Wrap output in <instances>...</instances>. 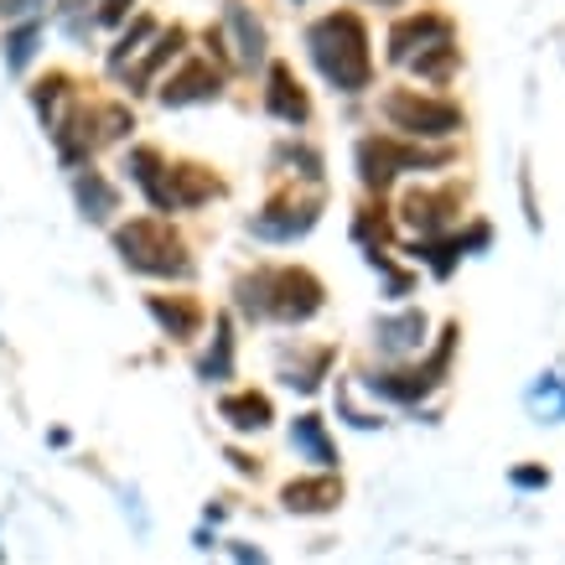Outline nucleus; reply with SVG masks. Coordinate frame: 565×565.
<instances>
[{"label": "nucleus", "mask_w": 565, "mask_h": 565, "mask_svg": "<svg viewBox=\"0 0 565 565\" xmlns=\"http://www.w3.org/2000/svg\"><path fill=\"white\" fill-rule=\"evenodd\" d=\"M307 47L332 88H343V94L369 88V73H374V63H369V32H363V21L353 17V11L322 17L307 32Z\"/></svg>", "instance_id": "f257e3e1"}, {"label": "nucleus", "mask_w": 565, "mask_h": 565, "mask_svg": "<svg viewBox=\"0 0 565 565\" xmlns=\"http://www.w3.org/2000/svg\"><path fill=\"white\" fill-rule=\"evenodd\" d=\"M115 249H120V259L140 275H192L188 249L177 244V234L167 223H156V218L125 223L120 234H115Z\"/></svg>", "instance_id": "f03ea898"}, {"label": "nucleus", "mask_w": 565, "mask_h": 565, "mask_svg": "<svg viewBox=\"0 0 565 565\" xmlns=\"http://www.w3.org/2000/svg\"><path fill=\"white\" fill-rule=\"evenodd\" d=\"M384 115H390L394 130H405V136H415V140H446L467 125V115L451 99H426V94H415V88L384 94Z\"/></svg>", "instance_id": "7ed1b4c3"}, {"label": "nucleus", "mask_w": 565, "mask_h": 565, "mask_svg": "<svg viewBox=\"0 0 565 565\" xmlns=\"http://www.w3.org/2000/svg\"><path fill=\"white\" fill-rule=\"evenodd\" d=\"M451 151H415V146H394V140H363L359 146V172L374 192H384L399 172H426V167H446Z\"/></svg>", "instance_id": "20e7f679"}, {"label": "nucleus", "mask_w": 565, "mask_h": 565, "mask_svg": "<svg viewBox=\"0 0 565 565\" xmlns=\"http://www.w3.org/2000/svg\"><path fill=\"white\" fill-rule=\"evenodd\" d=\"M265 296L280 322H307L322 311V280L311 270H265Z\"/></svg>", "instance_id": "39448f33"}, {"label": "nucleus", "mask_w": 565, "mask_h": 565, "mask_svg": "<svg viewBox=\"0 0 565 565\" xmlns=\"http://www.w3.org/2000/svg\"><path fill=\"white\" fill-rule=\"evenodd\" d=\"M451 42V21L436 17V11H415L390 32V57L394 63H415V52H430Z\"/></svg>", "instance_id": "423d86ee"}, {"label": "nucleus", "mask_w": 565, "mask_h": 565, "mask_svg": "<svg viewBox=\"0 0 565 565\" xmlns=\"http://www.w3.org/2000/svg\"><path fill=\"white\" fill-rule=\"evenodd\" d=\"M311 223H317V203H270L265 213H255L249 234H255V239H270V244H291L307 234Z\"/></svg>", "instance_id": "0eeeda50"}, {"label": "nucleus", "mask_w": 565, "mask_h": 565, "mask_svg": "<svg viewBox=\"0 0 565 565\" xmlns=\"http://www.w3.org/2000/svg\"><path fill=\"white\" fill-rule=\"evenodd\" d=\"M218 88H223V73L213 68V63H188L177 78H167L161 104H167V109H182V104H207V99H218Z\"/></svg>", "instance_id": "6e6552de"}, {"label": "nucleus", "mask_w": 565, "mask_h": 565, "mask_svg": "<svg viewBox=\"0 0 565 565\" xmlns=\"http://www.w3.org/2000/svg\"><path fill=\"white\" fill-rule=\"evenodd\" d=\"M265 109H270L275 120H286V125H307L311 120V104H307V94H301V84L291 78V68H286V63H275V68H270V94H265Z\"/></svg>", "instance_id": "1a4fd4ad"}, {"label": "nucleus", "mask_w": 565, "mask_h": 565, "mask_svg": "<svg viewBox=\"0 0 565 565\" xmlns=\"http://www.w3.org/2000/svg\"><path fill=\"white\" fill-rule=\"evenodd\" d=\"M125 172L136 177V188L151 198V207L172 213V167H161V156L156 151H130V167H125Z\"/></svg>", "instance_id": "9d476101"}, {"label": "nucleus", "mask_w": 565, "mask_h": 565, "mask_svg": "<svg viewBox=\"0 0 565 565\" xmlns=\"http://www.w3.org/2000/svg\"><path fill=\"white\" fill-rule=\"evenodd\" d=\"M374 343L384 359H399V353H415V348L426 343V317L420 311H405V317H384L374 327Z\"/></svg>", "instance_id": "9b49d317"}, {"label": "nucleus", "mask_w": 565, "mask_h": 565, "mask_svg": "<svg viewBox=\"0 0 565 565\" xmlns=\"http://www.w3.org/2000/svg\"><path fill=\"white\" fill-rule=\"evenodd\" d=\"M286 509L291 514H327V509H338L343 503V482L332 478H301V482H286Z\"/></svg>", "instance_id": "f8f14e48"}, {"label": "nucleus", "mask_w": 565, "mask_h": 565, "mask_svg": "<svg viewBox=\"0 0 565 565\" xmlns=\"http://www.w3.org/2000/svg\"><path fill=\"white\" fill-rule=\"evenodd\" d=\"M446 207H457V192H411L405 203H399V213H405V223H415L420 234H436V228H446Z\"/></svg>", "instance_id": "ddd939ff"}, {"label": "nucleus", "mask_w": 565, "mask_h": 565, "mask_svg": "<svg viewBox=\"0 0 565 565\" xmlns=\"http://www.w3.org/2000/svg\"><path fill=\"white\" fill-rule=\"evenodd\" d=\"M291 446L301 457H311L317 467H338V446L327 441V426L317 415H296L291 420Z\"/></svg>", "instance_id": "4468645a"}, {"label": "nucleus", "mask_w": 565, "mask_h": 565, "mask_svg": "<svg viewBox=\"0 0 565 565\" xmlns=\"http://www.w3.org/2000/svg\"><path fill=\"white\" fill-rule=\"evenodd\" d=\"M218 415L234 430H265V426H270V399H265V394H255V390L228 394V399L218 405Z\"/></svg>", "instance_id": "2eb2a0df"}, {"label": "nucleus", "mask_w": 565, "mask_h": 565, "mask_svg": "<svg viewBox=\"0 0 565 565\" xmlns=\"http://www.w3.org/2000/svg\"><path fill=\"white\" fill-rule=\"evenodd\" d=\"M218 198V177L203 167H172V207H198Z\"/></svg>", "instance_id": "dca6fc26"}, {"label": "nucleus", "mask_w": 565, "mask_h": 565, "mask_svg": "<svg viewBox=\"0 0 565 565\" xmlns=\"http://www.w3.org/2000/svg\"><path fill=\"white\" fill-rule=\"evenodd\" d=\"M223 26L239 36V57L249 63V68H255L259 57H265V32H259V21L249 17V6H239V0H234V6L223 11Z\"/></svg>", "instance_id": "f3484780"}, {"label": "nucleus", "mask_w": 565, "mask_h": 565, "mask_svg": "<svg viewBox=\"0 0 565 565\" xmlns=\"http://www.w3.org/2000/svg\"><path fill=\"white\" fill-rule=\"evenodd\" d=\"M151 317L167 327L172 338H192L198 322H203V311L192 307V301H182V296H172V301H167V296H151Z\"/></svg>", "instance_id": "a211bd4d"}, {"label": "nucleus", "mask_w": 565, "mask_h": 565, "mask_svg": "<svg viewBox=\"0 0 565 565\" xmlns=\"http://www.w3.org/2000/svg\"><path fill=\"white\" fill-rule=\"evenodd\" d=\"M73 192H78V207H84V218H94V223H104L109 213H115V207H120L115 188H109V182H104L99 172H84Z\"/></svg>", "instance_id": "6ab92c4d"}, {"label": "nucleus", "mask_w": 565, "mask_h": 565, "mask_svg": "<svg viewBox=\"0 0 565 565\" xmlns=\"http://www.w3.org/2000/svg\"><path fill=\"white\" fill-rule=\"evenodd\" d=\"M530 411L534 415H545V420H561L565 415V384L555 374H545L540 384L530 390Z\"/></svg>", "instance_id": "aec40b11"}, {"label": "nucleus", "mask_w": 565, "mask_h": 565, "mask_svg": "<svg viewBox=\"0 0 565 565\" xmlns=\"http://www.w3.org/2000/svg\"><path fill=\"white\" fill-rule=\"evenodd\" d=\"M177 47H182V32H177V26H172V32H161V36H156V47H151V57H146V63H140V68L136 73H130V88H140V84H151V73L156 68H161V63H167V57H172V52Z\"/></svg>", "instance_id": "412c9836"}, {"label": "nucleus", "mask_w": 565, "mask_h": 565, "mask_svg": "<svg viewBox=\"0 0 565 565\" xmlns=\"http://www.w3.org/2000/svg\"><path fill=\"white\" fill-rule=\"evenodd\" d=\"M451 68H457V42H441V47H430V52L415 57V73H426V78H436V84H446Z\"/></svg>", "instance_id": "4be33fe9"}, {"label": "nucleus", "mask_w": 565, "mask_h": 565, "mask_svg": "<svg viewBox=\"0 0 565 565\" xmlns=\"http://www.w3.org/2000/svg\"><path fill=\"white\" fill-rule=\"evenodd\" d=\"M228 369H234V338H228V322H218L213 353L203 359V379H207V384H213V379H228Z\"/></svg>", "instance_id": "5701e85b"}, {"label": "nucleus", "mask_w": 565, "mask_h": 565, "mask_svg": "<svg viewBox=\"0 0 565 565\" xmlns=\"http://www.w3.org/2000/svg\"><path fill=\"white\" fill-rule=\"evenodd\" d=\"M6 47H11V52H6V68H11V73H21V68H26V63H32V52H36V21H26V26H21V32L11 36Z\"/></svg>", "instance_id": "b1692460"}, {"label": "nucleus", "mask_w": 565, "mask_h": 565, "mask_svg": "<svg viewBox=\"0 0 565 565\" xmlns=\"http://www.w3.org/2000/svg\"><path fill=\"white\" fill-rule=\"evenodd\" d=\"M140 36H151V21H146V17H140L136 26H130V32H125V42H120V47H115V57H109V63H115V68H125V57H130V52H136V42H140Z\"/></svg>", "instance_id": "393cba45"}, {"label": "nucleus", "mask_w": 565, "mask_h": 565, "mask_svg": "<svg viewBox=\"0 0 565 565\" xmlns=\"http://www.w3.org/2000/svg\"><path fill=\"white\" fill-rule=\"evenodd\" d=\"M514 488H550V472H545V467H519Z\"/></svg>", "instance_id": "a878e982"}, {"label": "nucleus", "mask_w": 565, "mask_h": 565, "mask_svg": "<svg viewBox=\"0 0 565 565\" xmlns=\"http://www.w3.org/2000/svg\"><path fill=\"white\" fill-rule=\"evenodd\" d=\"M42 0H0V17H32Z\"/></svg>", "instance_id": "bb28decb"}, {"label": "nucleus", "mask_w": 565, "mask_h": 565, "mask_svg": "<svg viewBox=\"0 0 565 565\" xmlns=\"http://www.w3.org/2000/svg\"><path fill=\"white\" fill-rule=\"evenodd\" d=\"M234 565H270V561H265L255 545H234Z\"/></svg>", "instance_id": "cd10ccee"}, {"label": "nucleus", "mask_w": 565, "mask_h": 565, "mask_svg": "<svg viewBox=\"0 0 565 565\" xmlns=\"http://www.w3.org/2000/svg\"><path fill=\"white\" fill-rule=\"evenodd\" d=\"M130 0H99V21H120Z\"/></svg>", "instance_id": "c85d7f7f"}, {"label": "nucleus", "mask_w": 565, "mask_h": 565, "mask_svg": "<svg viewBox=\"0 0 565 565\" xmlns=\"http://www.w3.org/2000/svg\"><path fill=\"white\" fill-rule=\"evenodd\" d=\"M379 6H394V0H379Z\"/></svg>", "instance_id": "c756f323"}]
</instances>
